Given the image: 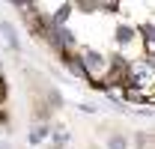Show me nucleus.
Wrapping results in <instances>:
<instances>
[{
	"label": "nucleus",
	"instance_id": "obj_1",
	"mask_svg": "<svg viewBox=\"0 0 155 149\" xmlns=\"http://www.w3.org/2000/svg\"><path fill=\"white\" fill-rule=\"evenodd\" d=\"M0 33L6 36V42H9V48H12V51H18V48H21V42H18V33H15V27H12L9 21H3V24H0Z\"/></svg>",
	"mask_w": 155,
	"mask_h": 149
},
{
	"label": "nucleus",
	"instance_id": "obj_2",
	"mask_svg": "<svg viewBox=\"0 0 155 149\" xmlns=\"http://www.w3.org/2000/svg\"><path fill=\"white\" fill-rule=\"evenodd\" d=\"M48 134H51V128H48V125H33V128H30V143H33V146H39Z\"/></svg>",
	"mask_w": 155,
	"mask_h": 149
},
{
	"label": "nucleus",
	"instance_id": "obj_3",
	"mask_svg": "<svg viewBox=\"0 0 155 149\" xmlns=\"http://www.w3.org/2000/svg\"><path fill=\"white\" fill-rule=\"evenodd\" d=\"M66 140H69V134H66V131H57V134H54V140H51V149H63Z\"/></svg>",
	"mask_w": 155,
	"mask_h": 149
},
{
	"label": "nucleus",
	"instance_id": "obj_4",
	"mask_svg": "<svg viewBox=\"0 0 155 149\" xmlns=\"http://www.w3.org/2000/svg\"><path fill=\"white\" fill-rule=\"evenodd\" d=\"M107 149H125V140L116 134V137H110V140H107Z\"/></svg>",
	"mask_w": 155,
	"mask_h": 149
},
{
	"label": "nucleus",
	"instance_id": "obj_5",
	"mask_svg": "<svg viewBox=\"0 0 155 149\" xmlns=\"http://www.w3.org/2000/svg\"><path fill=\"white\" fill-rule=\"evenodd\" d=\"M146 137H149V134H137V140H134V143H137V149H143V146H146V143H149Z\"/></svg>",
	"mask_w": 155,
	"mask_h": 149
}]
</instances>
